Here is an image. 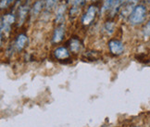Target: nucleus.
Segmentation results:
<instances>
[{"label":"nucleus","instance_id":"nucleus-4","mask_svg":"<svg viewBox=\"0 0 150 127\" xmlns=\"http://www.w3.org/2000/svg\"><path fill=\"white\" fill-rule=\"evenodd\" d=\"M96 14V8L94 7V6H91L89 7V9L86 11V13L84 14V16L83 17V23L84 25H88L90 24L93 20L95 19Z\"/></svg>","mask_w":150,"mask_h":127},{"label":"nucleus","instance_id":"nucleus-19","mask_svg":"<svg viewBox=\"0 0 150 127\" xmlns=\"http://www.w3.org/2000/svg\"><path fill=\"white\" fill-rule=\"evenodd\" d=\"M11 1H12V0H11Z\"/></svg>","mask_w":150,"mask_h":127},{"label":"nucleus","instance_id":"nucleus-8","mask_svg":"<svg viewBox=\"0 0 150 127\" xmlns=\"http://www.w3.org/2000/svg\"><path fill=\"white\" fill-rule=\"evenodd\" d=\"M42 6H43V3L42 1H37L35 4L33 5V9H32V19H34V18H36V16L39 14V12L41 11L42 9Z\"/></svg>","mask_w":150,"mask_h":127},{"label":"nucleus","instance_id":"nucleus-7","mask_svg":"<svg viewBox=\"0 0 150 127\" xmlns=\"http://www.w3.org/2000/svg\"><path fill=\"white\" fill-rule=\"evenodd\" d=\"M63 36H64V29H63L62 26L57 28L55 30V33H54V36H53V41L55 43H59L60 42Z\"/></svg>","mask_w":150,"mask_h":127},{"label":"nucleus","instance_id":"nucleus-9","mask_svg":"<svg viewBox=\"0 0 150 127\" xmlns=\"http://www.w3.org/2000/svg\"><path fill=\"white\" fill-rule=\"evenodd\" d=\"M27 11H28V8L26 6H23L21 7L19 10V26L22 24V22L24 21L26 15H27Z\"/></svg>","mask_w":150,"mask_h":127},{"label":"nucleus","instance_id":"nucleus-16","mask_svg":"<svg viewBox=\"0 0 150 127\" xmlns=\"http://www.w3.org/2000/svg\"><path fill=\"white\" fill-rule=\"evenodd\" d=\"M10 2H11V0H1V9L7 7Z\"/></svg>","mask_w":150,"mask_h":127},{"label":"nucleus","instance_id":"nucleus-17","mask_svg":"<svg viewBox=\"0 0 150 127\" xmlns=\"http://www.w3.org/2000/svg\"><path fill=\"white\" fill-rule=\"evenodd\" d=\"M146 2H147L148 4H150V0H146Z\"/></svg>","mask_w":150,"mask_h":127},{"label":"nucleus","instance_id":"nucleus-10","mask_svg":"<svg viewBox=\"0 0 150 127\" xmlns=\"http://www.w3.org/2000/svg\"><path fill=\"white\" fill-rule=\"evenodd\" d=\"M65 10H66V5L64 4L60 5L59 9H57V18H56L57 22H59L63 19V15L65 13Z\"/></svg>","mask_w":150,"mask_h":127},{"label":"nucleus","instance_id":"nucleus-5","mask_svg":"<svg viewBox=\"0 0 150 127\" xmlns=\"http://www.w3.org/2000/svg\"><path fill=\"white\" fill-rule=\"evenodd\" d=\"M55 56L59 60H65L70 56V53L66 48H59L55 50Z\"/></svg>","mask_w":150,"mask_h":127},{"label":"nucleus","instance_id":"nucleus-15","mask_svg":"<svg viewBox=\"0 0 150 127\" xmlns=\"http://www.w3.org/2000/svg\"><path fill=\"white\" fill-rule=\"evenodd\" d=\"M57 0H47V6H45L47 9H51L55 6V4L57 3Z\"/></svg>","mask_w":150,"mask_h":127},{"label":"nucleus","instance_id":"nucleus-2","mask_svg":"<svg viewBox=\"0 0 150 127\" xmlns=\"http://www.w3.org/2000/svg\"><path fill=\"white\" fill-rule=\"evenodd\" d=\"M108 48L111 53L116 56L120 55L124 50L123 44L120 41H119V40H111V41H109Z\"/></svg>","mask_w":150,"mask_h":127},{"label":"nucleus","instance_id":"nucleus-12","mask_svg":"<svg viewBox=\"0 0 150 127\" xmlns=\"http://www.w3.org/2000/svg\"><path fill=\"white\" fill-rule=\"evenodd\" d=\"M114 2H115V0H105V1H104V4H103L102 12H104V11H106V10L110 9Z\"/></svg>","mask_w":150,"mask_h":127},{"label":"nucleus","instance_id":"nucleus-11","mask_svg":"<svg viewBox=\"0 0 150 127\" xmlns=\"http://www.w3.org/2000/svg\"><path fill=\"white\" fill-rule=\"evenodd\" d=\"M70 48H71V50L72 52H74V53H77V52H79V50L81 48V43H80V41H79V40H77V39L71 40Z\"/></svg>","mask_w":150,"mask_h":127},{"label":"nucleus","instance_id":"nucleus-14","mask_svg":"<svg viewBox=\"0 0 150 127\" xmlns=\"http://www.w3.org/2000/svg\"><path fill=\"white\" fill-rule=\"evenodd\" d=\"M144 34L145 36H150V21L146 23V25L144 28Z\"/></svg>","mask_w":150,"mask_h":127},{"label":"nucleus","instance_id":"nucleus-13","mask_svg":"<svg viewBox=\"0 0 150 127\" xmlns=\"http://www.w3.org/2000/svg\"><path fill=\"white\" fill-rule=\"evenodd\" d=\"M134 10L132 9V4H128L126 5L125 7L122 9V16H128V15H131V11Z\"/></svg>","mask_w":150,"mask_h":127},{"label":"nucleus","instance_id":"nucleus-6","mask_svg":"<svg viewBox=\"0 0 150 127\" xmlns=\"http://www.w3.org/2000/svg\"><path fill=\"white\" fill-rule=\"evenodd\" d=\"M28 41V38L25 34H20L17 38V41H16V48L19 51H21L22 48L25 47V45Z\"/></svg>","mask_w":150,"mask_h":127},{"label":"nucleus","instance_id":"nucleus-1","mask_svg":"<svg viewBox=\"0 0 150 127\" xmlns=\"http://www.w3.org/2000/svg\"><path fill=\"white\" fill-rule=\"evenodd\" d=\"M146 15V9L145 6L138 5L132 11L130 16V22L132 25L140 24L144 21Z\"/></svg>","mask_w":150,"mask_h":127},{"label":"nucleus","instance_id":"nucleus-18","mask_svg":"<svg viewBox=\"0 0 150 127\" xmlns=\"http://www.w3.org/2000/svg\"><path fill=\"white\" fill-rule=\"evenodd\" d=\"M134 127H137V126H134Z\"/></svg>","mask_w":150,"mask_h":127},{"label":"nucleus","instance_id":"nucleus-3","mask_svg":"<svg viewBox=\"0 0 150 127\" xmlns=\"http://www.w3.org/2000/svg\"><path fill=\"white\" fill-rule=\"evenodd\" d=\"M15 18L12 14H7L2 17L1 19V33L4 31L8 32L10 29V25L13 23Z\"/></svg>","mask_w":150,"mask_h":127}]
</instances>
